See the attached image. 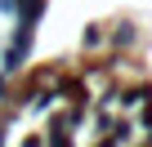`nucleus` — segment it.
Wrapping results in <instances>:
<instances>
[{
  "instance_id": "obj_1",
  "label": "nucleus",
  "mask_w": 152,
  "mask_h": 147,
  "mask_svg": "<svg viewBox=\"0 0 152 147\" xmlns=\"http://www.w3.org/2000/svg\"><path fill=\"white\" fill-rule=\"evenodd\" d=\"M0 9H5V14H14V9H18V0H0Z\"/></svg>"
},
{
  "instance_id": "obj_4",
  "label": "nucleus",
  "mask_w": 152,
  "mask_h": 147,
  "mask_svg": "<svg viewBox=\"0 0 152 147\" xmlns=\"http://www.w3.org/2000/svg\"><path fill=\"white\" fill-rule=\"evenodd\" d=\"M148 147H152V143H148Z\"/></svg>"
},
{
  "instance_id": "obj_3",
  "label": "nucleus",
  "mask_w": 152,
  "mask_h": 147,
  "mask_svg": "<svg viewBox=\"0 0 152 147\" xmlns=\"http://www.w3.org/2000/svg\"><path fill=\"white\" fill-rule=\"evenodd\" d=\"M0 147H5V129H0Z\"/></svg>"
},
{
  "instance_id": "obj_2",
  "label": "nucleus",
  "mask_w": 152,
  "mask_h": 147,
  "mask_svg": "<svg viewBox=\"0 0 152 147\" xmlns=\"http://www.w3.org/2000/svg\"><path fill=\"white\" fill-rule=\"evenodd\" d=\"M54 147H72V143H67V134H54Z\"/></svg>"
}]
</instances>
